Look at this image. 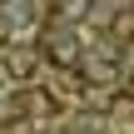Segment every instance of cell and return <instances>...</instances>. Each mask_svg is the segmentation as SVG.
I'll use <instances>...</instances> for the list:
<instances>
[{"label": "cell", "mask_w": 134, "mask_h": 134, "mask_svg": "<svg viewBox=\"0 0 134 134\" xmlns=\"http://www.w3.org/2000/svg\"><path fill=\"white\" fill-rule=\"evenodd\" d=\"M45 50H50L55 65H75V60H80V35L70 30V20H55V25L45 30Z\"/></svg>", "instance_id": "6da1fadb"}, {"label": "cell", "mask_w": 134, "mask_h": 134, "mask_svg": "<svg viewBox=\"0 0 134 134\" xmlns=\"http://www.w3.org/2000/svg\"><path fill=\"white\" fill-rule=\"evenodd\" d=\"M80 10H85V0H55V15L60 20H75Z\"/></svg>", "instance_id": "3957f363"}, {"label": "cell", "mask_w": 134, "mask_h": 134, "mask_svg": "<svg viewBox=\"0 0 134 134\" xmlns=\"http://www.w3.org/2000/svg\"><path fill=\"white\" fill-rule=\"evenodd\" d=\"M35 65H40V55L35 50H25V45H15V50H0V80H30L35 75Z\"/></svg>", "instance_id": "7a4b0ae2"}]
</instances>
